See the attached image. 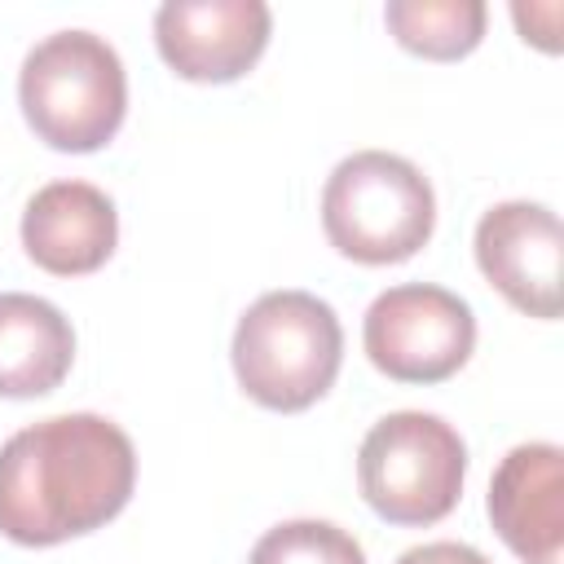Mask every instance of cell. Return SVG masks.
I'll list each match as a JSON object with an SVG mask.
<instances>
[{"label":"cell","instance_id":"3","mask_svg":"<svg viewBox=\"0 0 564 564\" xmlns=\"http://www.w3.org/2000/svg\"><path fill=\"white\" fill-rule=\"evenodd\" d=\"M18 106L44 145L62 154H93L123 123V62L93 31H53L18 70Z\"/></svg>","mask_w":564,"mask_h":564},{"label":"cell","instance_id":"12","mask_svg":"<svg viewBox=\"0 0 564 564\" xmlns=\"http://www.w3.org/2000/svg\"><path fill=\"white\" fill-rule=\"evenodd\" d=\"M383 22L405 53L427 62H458L485 40L489 9L480 0H392Z\"/></svg>","mask_w":564,"mask_h":564},{"label":"cell","instance_id":"8","mask_svg":"<svg viewBox=\"0 0 564 564\" xmlns=\"http://www.w3.org/2000/svg\"><path fill=\"white\" fill-rule=\"evenodd\" d=\"M273 31L264 0H167L154 13L159 57L189 84L242 79Z\"/></svg>","mask_w":564,"mask_h":564},{"label":"cell","instance_id":"13","mask_svg":"<svg viewBox=\"0 0 564 564\" xmlns=\"http://www.w3.org/2000/svg\"><path fill=\"white\" fill-rule=\"evenodd\" d=\"M247 564H366V551L330 520H282L251 546Z\"/></svg>","mask_w":564,"mask_h":564},{"label":"cell","instance_id":"10","mask_svg":"<svg viewBox=\"0 0 564 564\" xmlns=\"http://www.w3.org/2000/svg\"><path fill=\"white\" fill-rule=\"evenodd\" d=\"M119 242L115 203L88 181H48L22 212V247L53 278L97 273Z\"/></svg>","mask_w":564,"mask_h":564},{"label":"cell","instance_id":"4","mask_svg":"<svg viewBox=\"0 0 564 564\" xmlns=\"http://www.w3.org/2000/svg\"><path fill=\"white\" fill-rule=\"evenodd\" d=\"M322 229L344 260L401 264L419 256L436 229L432 181L401 154L357 150L326 176Z\"/></svg>","mask_w":564,"mask_h":564},{"label":"cell","instance_id":"9","mask_svg":"<svg viewBox=\"0 0 564 564\" xmlns=\"http://www.w3.org/2000/svg\"><path fill=\"white\" fill-rule=\"evenodd\" d=\"M564 449L551 441L516 445L489 480V524L520 564L564 560Z\"/></svg>","mask_w":564,"mask_h":564},{"label":"cell","instance_id":"7","mask_svg":"<svg viewBox=\"0 0 564 564\" xmlns=\"http://www.w3.org/2000/svg\"><path fill=\"white\" fill-rule=\"evenodd\" d=\"M476 264L489 278V286L524 317L538 322L560 317L564 234L551 207L529 198L494 203L476 225Z\"/></svg>","mask_w":564,"mask_h":564},{"label":"cell","instance_id":"2","mask_svg":"<svg viewBox=\"0 0 564 564\" xmlns=\"http://www.w3.org/2000/svg\"><path fill=\"white\" fill-rule=\"evenodd\" d=\"M238 388L278 414L322 401L344 361V330L326 300L308 291H269L234 326Z\"/></svg>","mask_w":564,"mask_h":564},{"label":"cell","instance_id":"15","mask_svg":"<svg viewBox=\"0 0 564 564\" xmlns=\"http://www.w3.org/2000/svg\"><path fill=\"white\" fill-rule=\"evenodd\" d=\"M397 564H489V560L467 542H423L401 551Z\"/></svg>","mask_w":564,"mask_h":564},{"label":"cell","instance_id":"5","mask_svg":"<svg viewBox=\"0 0 564 564\" xmlns=\"http://www.w3.org/2000/svg\"><path fill=\"white\" fill-rule=\"evenodd\" d=\"M467 480V445L441 419L423 410L383 414L357 449V485L375 516L401 529L445 520Z\"/></svg>","mask_w":564,"mask_h":564},{"label":"cell","instance_id":"6","mask_svg":"<svg viewBox=\"0 0 564 564\" xmlns=\"http://www.w3.org/2000/svg\"><path fill=\"white\" fill-rule=\"evenodd\" d=\"M366 357L397 383H441L458 375L476 348L467 300L432 282H401L375 295L361 322Z\"/></svg>","mask_w":564,"mask_h":564},{"label":"cell","instance_id":"11","mask_svg":"<svg viewBox=\"0 0 564 564\" xmlns=\"http://www.w3.org/2000/svg\"><path fill=\"white\" fill-rule=\"evenodd\" d=\"M75 361V330L57 304L0 291V397L31 401L53 392Z\"/></svg>","mask_w":564,"mask_h":564},{"label":"cell","instance_id":"1","mask_svg":"<svg viewBox=\"0 0 564 564\" xmlns=\"http://www.w3.org/2000/svg\"><path fill=\"white\" fill-rule=\"evenodd\" d=\"M137 485V449L106 414H53L0 445V533L57 546L110 524Z\"/></svg>","mask_w":564,"mask_h":564},{"label":"cell","instance_id":"14","mask_svg":"<svg viewBox=\"0 0 564 564\" xmlns=\"http://www.w3.org/2000/svg\"><path fill=\"white\" fill-rule=\"evenodd\" d=\"M511 18L524 44H538L542 53L560 48V4H511Z\"/></svg>","mask_w":564,"mask_h":564}]
</instances>
